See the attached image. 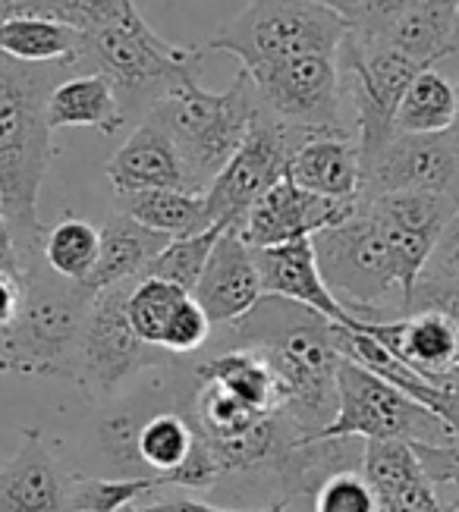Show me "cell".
Returning a JSON list of instances; mask_svg holds the SVG:
<instances>
[{
  "label": "cell",
  "instance_id": "cell-1",
  "mask_svg": "<svg viewBox=\"0 0 459 512\" xmlns=\"http://www.w3.org/2000/svg\"><path fill=\"white\" fill-rule=\"evenodd\" d=\"M334 299L365 324L403 318L437 239L403 230L365 205L343 224L312 236Z\"/></svg>",
  "mask_w": 459,
  "mask_h": 512
},
{
  "label": "cell",
  "instance_id": "cell-2",
  "mask_svg": "<svg viewBox=\"0 0 459 512\" xmlns=\"http://www.w3.org/2000/svg\"><path fill=\"white\" fill-rule=\"evenodd\" d=\"M82 70V60L19 63L0 54V214L16 239L19 258L41 255L45 227L38 217L41 183L57 158L48 98L60 79Z\"/></svg>",
  "mask_w": 459,
  "mask_h": 512
},
{
  "label": "cell",
  "instance_id": "cell-3",
  "mask_svg": "<svg viewBox=\"0 0 459 512\" xmlns=\"http://www.w3.org/2000/svg\"><path fill=\"white\" fill-rule=\"evenodd\" d=\"M236 346L255 349L268 359L280 415L302 437L321 434L337 415V374L343 355L334 340V321L280 296H261L239 321L227 324Z\"/></svg>",
  "mask_w": 459,
  "mask_h": 512
},
{
  "label": "cell",
  "instance_id": "cell-4",
  "mask_svg": "<svg viewBox=\"0 0 459 512\" xmlns=\"http://www.w3.org/2000/svg\"><path fill=\"white\" fill-rule=\"evenodd\" d=\"M258 114V98L249 76L239 70L230 88L211 92L199 82V76L183 79L177 88L148 110L142 123L158 126L170 145L177 148L186 173V189L205 195L227 167L239 142Z\"/></svg>",
  "mask_w": 459,
  "mask_h": 512
},
{
  "label": "cell",
  "instance_id": "cell-5",
  "mask_svg": "<svg viewBox=\"0 0 459 512\" xmlns=\"http://www.w3.org/2000/svg\"><path fill=\"white\" fill-rule=\"evenodd\" d=\"M205 48H183L161 38L139 16L133 22L107 26L82 35V70L111 79L126 123H142L170 88L183 79L199 76Z\"/></svg>",
  "mask_w": 459,
  "mask_h": 512
},
{
  "label": "cell",
  "instance_id": "cell-6",
  "mask_svg": "<svg viewBox=\"0 0 459 512\" xmlns=\"http://www.w3.org/2000/svg\"><path fill=\"white\" fill-rule=\"evenodd\" d=\"M98 293L57 277L45 258L23 264V308L0 337V359L19 374H70L85 315Z\"/></svg>",
  "mask_w": 459,
  "mask_h": 512
},
{
  "label": "cell",
  "instance_id": "cell-7",
  "mask_svg": "<svg viewBox=\"0 0 459 512\" xmlns=\"http://www.w3.org/2000/svg\"><path fill=\"white\" fill-rule=\"evenodd\" d=\"M346 35L349 22L312 0H249L202 48L233 54L243 73H255L309 54H340Z\"/></svg>",
  "mask_w": 459,
  "mask_h": 512
},
{
  "label": "cell",
  "instance_id": "cell-8",
  "mask_svg": "<svg viewBox=\"0 0 459 512\" xmlns=\"http://www.w3.org/2000/svg\"><path fill=\"white\" fill-rule=\"evenodd\" d=\"M422 70L425 66L412 63L406 54L390 48L384 38L359 35L349 29L346 41L340 44V85L346 120L359 142L362 161L378 154L397 136L393 117H397L409 82Z\"/></svg>",
  "mask_w": 459,
  "mask_h": 512
},
{
  "label": "cell",
  "instance_id": "cell-9",
  "mask_svg": "<svg viewBox=\"0 0 459 512\" xmlns=\"http://www.w3.org/2000/svg\"><path fill=\"white\" fill-rule=\"evenodd\" d=\"M321 437H356V440H406L415 447H450L459 434L419 406L403 390L365 365L343 359L337 374V415Z\"/></svg>",
  "mask_w": 459,
  "mask_h": 512
},
{
  "label": "cell",
  "instance_id": "cell-10",
  "mask_svg": "<svg viewBox=\"0 0 459 512\" xmlns=\"http://www.w3.org/2000/svg\"><path fill=\"white\" fill-rule=\"evenodd\" d=\"M133 283L136 280L101 289L76 340L70 377H76L85 396L95 403L114 396L129 377L161 362V349L142 343L126 318V296Z\"/></svg>",
  "mask_w": 459,
  "mask_h": 512
},
{
  "label": "cell",
  "instance_id": "cell-11",
  "mask_svg": "<svg viewBox=\"0 0 459 512\" xmlns=\"http://www.w3.org/2000/svg\"><path fill=\"white\" fill-rule=\"evenodd\" d=\"M305 142H309V136L277 123L258 107L246 139L239 142L227 167L217 173V180L205 192L211 224L243 227L249 208L287 176L296 148H302Z\"/></svg>",
  "mask_w": 459,
  "mask_h": 512
},
{
  "label": "cell",
  "instance_id": "cell-12",
  "mask_svg": "<svg viewBox=\"0 0 459 512\" xmlns=\"http://www.w3.org/2000/svg\"><path fill=\"white\" fill-rule=\"evenodd\" d=\"M387 192H428L459 202V148L450 132L403 136L362 161V198Z\"/></svg>",
  "mask_w": 459,
  "mask_h": 512
},
{
  "label": "cell",
  "instance_id": "cell-13",
  "mask_svg": "<svg viewBox=\"0 0 459 512\" xmlns=\"http://www.w3.org/2000/svg\"><path fill=\"white\" fill-rule=\"evenodd\" d=\"M359 205L362 198H324L299 189L290 176H283L249 208L239 233L252 249L287 246V242L312 239L321 230L343 224L359 211Z\"/></svg>",
  "mask_w": 459,
  "mask_h": 512
},
{
  "label": "cell",
  "instance_id": "cell-14",
  "mask_svg": "<svg viewBox=\"0 0 459 512\" xmlns=\"http://www.w3.org/2000/svg\"><path fill=\"white\" fill-rule=\"evenodd\" d=\"M356 330L375 337L393 359L441 387H459V330L441 308H409L397 321L365 324Z\"/></svg>",
  "mask_w": 459,
  "mask_h": 512
},
{
  "label": "cell",
  "instance_id": "cell-15",
  "mask_svg": "<svg viewBox=\"0 0 459 512\" xmlns=\"http://www.w3.org/2000/svg\"><path fill=\"white\" fill-rule=\"evenodd\" d=\"M261 296L265 286H261L255 249L243 239L239 227H224L192 289V299L202 305L214 327H227L249 315Z\"/></svg>",
  "mask_w": 459,
  "mask_h": 512
},
{
  "label": "cell",
  "instance_id": "cell-16",
  "mask_svg": "<svg viewBox=\"0 0 459 512\" xmlns=\"http://www.w3.org/2000/svg\"><path fill=\"white\" fill-rule=\"evenodd\" d=\"M19 450L0 469V512H76L73 478L60 469L38 428L19 431Z\"/></svg>",
  "mask_w": 459,
  "mask_h": 512
},
{
  "label": "cell",
  "instance_id": "cell-17",
  "mask_svg": "<svg viewBox=\"0 0 459 512\" xmlns=\"http://www.w3.org/2000/svg\"><path fill=\"white\" fill-rule=\"evenodd\" d=\"M362 475L375 491L378 512H441L437 487L406 440H368Z\"/></svg>",
  "mask_w": 459,
  "mask_h": 512
},
{
  "label": "cell",
  "instance_id": "cell-18",
  "mask_svg": "<svg viewBox=\"0 0 459 512\" xmlns=\"http://www.w3.org/2000/svg\"><path fill=\"white\" fill-rule=\"evenodd\" d=\"M255 261L261 271L265 296L299 302L305 308L318 311V315H324L327 321L356 327V318L334 299L331 286L324 283L312 239H296V242H287V246L255 249Z\"/></svg>",
  "mask_w": 459,
  "mask_h": 512
},
{
  "label": "cell",
  "instance_id": "cell-19",
  "mask_svg": "<svg viewBox=\"0 0 459 512\" xmlns=\"http://www.w3.org/2000/svg\"><path fill=\"white\" fill-rule=\"evenodd\" d=\"M107 180L117 195L126 192H148V189H186V173L180 164L177 148L158 126L139 123L104 164Z\"/></svg>",
  "mask_w": 459,
  "mask_h": 512
},
{
  "label": "cell",
  "instance_id": "cell-20",
  "mask_svg": "<svg viewBox=\"0 0 459 512\" xmlns=\"http://www.w3.org/2000/svg\"><path fill=\"white\" fill-rule=\"evenodd\" d=\"M290 180L324 198H362V154L353 136H318L296 148Z\"/></svg>",
  "mask_w": 459,
  "mask_h": 512
},
{
  "label": "cell",
  "instance_id": "cell-21",
  "mask_svg": "<svg viewBox=\"0 0 459 512\" xmlns=\"http://www.w3.org/2000/svg\"><path fill=\"white\" fill-rule=\"evenodd\" d=\"M101 233V246H98V261L92 277L85 280V286L92 293L101 289H111L126 280H139L145 267L161 255V249L170 242V236L148 230L139 220L126 217V214H111L104 220Z\"/></svg>",
  "mask_w": 459,
  "mask_h": 512
},
{
  "label": "cell",
  "instance_id": "cell-22",
  "mask_svg": "<svg viewBox=\"0 0 459 512\" xmlns=\"http://www.w3.org/2000/svg\"><path fill=\"white\" fill-rule=\"evenodd\" d=\"M48 120L57 129H95L101 136H117L126 126V114L114 85L101 73L76 70L54 85L48 98Z\"/></svg>",
  "mask_w": 459,
  "mask_h": 512
},
{
  "label": "cell",
  "instance_id": "cell-23",
  "mask_svg": "<svg viewBox=\"0 0 459 512\" xmlns=\"http://www.w3.org/2000/svg\"><path fill=\"white\" fill-rule=\"evenodd\" d=\"M195 381H208L224 387L236 399H243L258 412H277L280 409V390L277 377L268 365V359L255 349L233 346L230 352L214 355L195 368Z\"/></svg>",
  "mask_w": 459,
  "mask_h": 512
},
{
  "label": "cell",
  "instance_id": "cell-24",
  "mask_svg": "<svg viewBox=\"0 0 459 512\" xmlns=\"http://www.w3.org/2000/svg\"><path fill=\"white\" fill-rule=\"evenodd\" d=\"M117 211L139 220L148 230H158L170 239L192 236L211 230V217L205 195L183 192V189H148V192H126L117 195Z\"/></svg>",
  "mask_w": 459,
  "mask_h": 512
},
{
  "label": "cell",
  "instance_id": "cell-25",
  "mask_svg": "<svg viewBox=\"0 0 459 512\" xmlns=\"http://www.w3.org/2000/svg\"><path fill=\"white\" fill-rule=\"evenodd\" d=\"M82 51V32L48 16H10L0 19V54L19 63H60L76 60Z\"/></svg>",
  "mask_w": 459,
  "mask_h": 512
},
{
  "label": "cell",
  "instance_id": "cell-26",
  "mask_svg": "<svg viewBox=\"0 0 459 512\" xmlns=\"http://www.w3.org/2000/svg\"><path fill=\"white\" fill-rule=\"evenodd\" d=\"M453 16L456 10L441 4V0H422L419 7L403 13L393 26L381 35L390 48L406 54L419 66H434L450 57V35H453Z\"/></svg>",
  "mask_w": 459,
  "mask_h": 512
},
{
  "label": "cell",
  "instance_id": "cell-27",
  "mask_svg": "<svg viewBox=\"0 0 459 512\" xmlns=\"http://www.w3.org/2000/svg\"><path fill=\"white\" fill-rule=\"evenodd\" d=\"M456 85L428 66L415 76L393 117V132L403 136H434V132H450L456 120Z\"/></svg>",
  "mask_w": 459,
  "mask_h": 512
},
{
  "label": "cell",
  "instance_id": "cell-28",
  "mask_svg": "<svg viewBox=\"0 0 459 512\" xmlns=\"http://www.w3.org/2000/svg\"><path fill=\"white\" fill-rule=\"evenodd\" d=\"M98 246H101L98 227H92L89 220H82V217L67 214V217H60L51 230H45L41 258H45V264L57 277L85 283L95 271Z\"/></svg>",
  "mask_w": 459,
  "mask_h": 512
},
{
  "label": "cell",
  "instance_id": "cell-29",
  "mask_svg": "<svg viewBox=\"0 0 459 512\" xmlns=\"http://www.w3.org/2000/svg\"><path fill=\"white\" fill-rule=\"evenodd\" d=\"M189 296L192 293H186V289L173 286L167 280L139 277L126 296V318H129V324H133V330L139 333L142 343L164 352V340L170 333V324L180 315V308L186 305Z\"/></svg>",
  "mask_w": 459,
  "mask_h": 512
},
{
  "label": "cell",
  "instance_id": "cell-30",
  "mask_svg": "<svg viewBox=\"0 0 459 512\" xmlns=\"http://www.w3.org/2000/svg\"><path fill=\"white\" fill-rule=\"evenodd\" d=\"M224 227H211L205 233H192V236H180V239H170L167 246L161 249V255L151 261L142 277H155V280H167L173 286L186 289L192 293L195 283H199L208 255L214 249L217 236H221Z\"/></svg>",
  "mask_w": 459,
  "mask_h": 512
},
{
  "label": "cell",
  "instance_id": "cell-31",
  "mask_svg": "<svg viewBox=\"0 0 459 512\" xmlns=\"http://www.w3.org/2000/svg\"><path fill=\"white\" fill-rule=\"evenodd\" d=\"M29 13L63 22V26H70L82 35L107 26H120V22H133L142 16L136 10V0H35Z\"/></svg>",
  "mask_w": 459,
  "mask_h": 512
},
{
  "label": "cell",
  "instance_id": "cell-32",
  "mask_svg": "<svg viewBox=\"0 0 459 512\" xmlns=\"http://www.w3.org/2000/svg\"><path fill=\"white\" fill-rule=\"evenodd\" d=\"M155 491H164L158 478H73V509L76 512H120L133 503L148 500Z\"/></svg>",
  "mask_w": 459,
  "mask_h": 512
},
{
  "label": "cell",
  "instance_id": "cell-33",
  "mask_svg": "<svg viewBox=\"0 0 459 512\" xmlns=\"http://www.w3.org/2000/svg\"><path fill=\"white\" fill-rule=\"evenodd\" d=\"M315 512H378V500L362 469H343L327 478L315 497Z\"/></svg>",
  "mask_w": 459,
  "mask_h": 512
},
{
  "label": "cell",
  "instance_id": "cell-34",
  "mask_svg": "<svg viewBox=\"0 0 459 512\" xmlns=\"http://www.w3.org/2000/svg\"><path fill=\"white\" fill-rule=\"evenodd\" d=\"M211 321L208 315L202 311V305L195 302L192 296L186 299V305L180 308V315L173 318L170 324V333H167V340H164V352L167 355H189V352H199L208 337H211Z\"/></svg>",
  "mask_w": 459,
  "mask_h": 512
},
{
  "label": "cell",
  "instance_id": "cell-35",
  "mask_svg": "<svg viewBox=\"0 0 459 512\" xmlns=\"http://www.w3.org/2000/svg\"><path fill=\"white\" fill-rule=\"evenodd\" d=\"M419 283H431V286L459 293V214L444 227L441 239H437Z\"/></svg>",
  "mask_w": 459,
  "mask_h": 512
},
{
  "label": "cell",
  "instance_id": "cell-36",
  "mask_svg": "<svg viewBox=\"0 0 459 512\" xmlns=\"http://www.w3.org/2000/svg\"><path fill=\"white\" fill-rule=\"evenodd\" d=\"M419 4H422V0H359L356 22L349 29L359 32V35L381 38L403 13H409L412 7H419Z\"/></svg>",
  "mask_w": 459,
  "mask_h": 512
},
{
  "label": "cell",
  "instance_id": "cell-37",
  "mask_svg": "<svg viewBox=\"0 0 459 512\" xmlns=\"http://www.w3.org/2000/svg\"><path fill=\"white\" fill-rule=\"evenodd\" d=\"M120 512H287V503H271V506H255V509H230V506H214L199 503L189 497H170V500H142Z\"/></svg>",
  "mask_w": 459,
  "mask_h": 512
},
{
  "label": "cell",
  "instance_id": "cell-38",
  "mask_svg": "<svg viewBox=\"0 0 459 512\" xmlns=\"http://www.w3.org/2000/svg\"><path fill=\"white\" fill-rule=\"evenodd\" d=\"M23 308V274H0V337L16 324Z\"/></svg>",
  "mask_w": 459,
  "mask_h": 512
},
{
  "label": "cell",
  "instance_id": "cell-39",
  "mask_svg": "<svg viewBox=\"0 0 459 512\" xmlns=\"http://www.w3.org/2000/svg\"><path fill=\"white\" fill-rule=\"evenodd\" d=\"M409 308H441L453 318L456 330H459V293L453 289H441V286H431V283H419L412 293V305Z\"/></svg>",
  "mask_w": 459,
  "mask_h": 512
},
{
  "label": "cell",
  "instance_id": "cell-40",
  "mask_svg": "<svg viewBox=\"0 0 459 512\" xmlns=\"http://www.w3.org/2000/svg\"><path fill=\"white\" fill-rule=\"evenodd\" d=\"M0 274H23V258H19L16 239L7 227L4 214H0Z\"/></svg>",
  "mask_w": 459,
  "mask_h": 512
},
{
  "label": "cell",
  "instance_id": "cell-41",
  "mask_svg": "<svg viewBox=\"0 0 459 512\" xmlns=\"http://www.w3.org/2000/svg\"><path fill=\"white\" fill-rule=\"evenodd\" d=\"M312 4L340 13V16L349 22V26H353V22H356V13H359V0H312Z\"/></svg>",
  "mask_w": 459,
  "mask_h": 512
},
{
  "label": "cell",
  "instance_id": "cell-42",
  "mask_svg": "<svg viewBox=\"0 0 459 512\" xmlns=\"http://www.w3.org/2000/svg\"><path fill=\"white\" fill-rule=\"evenodd\" d=\"M437 497H441V512H459V487H441Z\"/></svg>",
  "mask_w": 459,
  "mask_h": 512
},
{
  "label": "cell",
  "instance_id": "cell-43",
  "mask_svg": "<svg viewBox=\"0 0 459 512\" xmlns=\"http://www.w3.org/2000/svg\"><path fill=\"white\" fill-rule=\"evenodd\" d=\"M450 54H459V4H456V16H453V35H450Z\"/></svg>",
  "mask_w": 459,
  "mask_h": 512
},
{
  "label": "cell",
  "instance_id": "cell-44",
  "mask_svg": "<svg viewBox=\"0 0 459 512\" xmlns=\"http://www.w3.org/2000/svg\"><path fill=\"white\" fill-rule=\"evenodd\" d=\"M456 101H459V85H456ZM450 136H453V142H456V148H459V107H456V120H453Z\"/></svg>",
  "mask_w": 459,
  "mask_h": 512
},
{
  "label": "cell",
  "instance_id": "cell-45",
  "mask_svg": "<svg viewBox=\"0 0 459 512\" xmlns=\"http://www.w3.org/2000/svg\"><path fill=\"white\" fill-rule=\"evenodd\" d=\"M441 4H447V7H453V10H456V4H459V0H441Z\"/></svg>",
  "mask_w": 459,
  "mask_h": 512
}]
</instances>
